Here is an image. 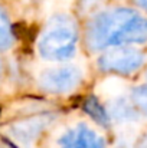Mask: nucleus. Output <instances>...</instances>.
<instances>
[{
    "mask_svg": "<svg viewBox=\"0 0 147 148\" xmlns=\"http://www.w3.org/2000/svg\"><path fill=\"white\" fill-rule=\"evenodd\" d=\"M81 79L82 73L77 66L65 65L43 71L39 76V85L49 94H68L79 85Z\"/></svg>",
    "mask_w": 147,
    "mask_h": 148,
    "instance_id": "20e7f679",
    "label": "nucleus"
},
{
    "mask_svg": "<svg viewBox=\"0 0 147 148\" xmlns=\"http://www.w3.org/2000/svg\"><path fill=\"white\" fill-rule=\"evenodd\" d=\"M59 148H105L101 135L85 124H79L65 131L58 140Z\"/></svg>",
    "mask_w": 147,
    "mask_h": 148,
    "instance_id": "39448f33",
    "label": "nucleus"
},
{
    "mask_svg": "<svg viewBox=\"0 0 147 148\" xmlns=\"http://www.w3.org/2000/svg\"><path fill=\"white\" fill-rule=\"evenodd\" d=\"M91 49L147 42V19L131 9H114L92 17L87 27Z\"/></svg>",
    "mask_w": 147,
    "mask_h": 148,
    "instance_id": "f257e3e1",
    "label": "nucleus"
},
{
    "mask_svg": "<svg viewBox=\"0 0 147 148\" xmlns=\"http://www.w3.org/2000/svg\"><path fill=\"white\" fill-rule=\"evenodd\" d=\"M131 98L134 101V103L147 114V84L134 88L131 92Z\"/></svg>",
    "mask_w": 147,
    "mask_h": 148,
    "instance_id": "9d476101",
    "label": "nucleus"
},
{
    "mask_svg": "<svg viewBox=\"0 0 147 148\" xmlns=\"http://www.w3.org/2000/svg\"><path fill=\"white\" fill-rule=\"evenodd\" d=\"M45 124H46L45 118L43 119L33 118V119L22 121V122L13 125L12 134H13V137H16L22 143H30L41 134V131L45 128Z\"/></svg>",
    "mask_w": 147,
    "mask_h": 148,
    "instance_id": "423d86ee",
    "label": "nucleus"
},
{
    "mask_svg": "<svg viewBox=\"0 0 147 148\" xmlns=\"http://www.w3.org/2000/svg\"><path fill=\"white\" fill-rule=\"evenodd\" d=\"M144 60L146 58L140 50L131 48H112L99 56L98 66L104 72L127 75L139 71L144 65Z\"/></svg>",
    "mask_w": 147,
    "mask_h": 148,
    "instance_id": "7ed1b4c3",
    "label": "nucleus"
},
{
    "mask_svg": "<svg viewBox=\"0 0 147 148\" xmlns=\"http://www.w3.org/2000/svg\"><path fill=\"white\" fill-rule=\"evenodd\" d=\"M108 115L110 118H114L118 122H128L136 119V109L126 99L120 98L112 101V106Z\"/></svg>",
    "mask_w": 147,
    "mask_h": 148,
    "instance_id": "0eeeda50",
    "label": "nucleus"
},
{
    "mask_svg": "<svg viewBox=\"0 0 147 148\" xmlns=\"http://www.w3.org/2000/svg\"><path fill=\"white\" fill-rule=\"evenodd\" d=\"M84 108H85V111L88 112V115H90L94 121H97L99 125L108 127V124H110V115H108V112L101 106V103L98 102V99L95 98V97H91V98L87 99L85 103H84Z\"/></svg>",
    "mask_w": 147,
    "mask_h": 148,
    "instance_id": "6e6552de",
    "label": "nucleus"
},
{
    "mask_svg": "<svg viewBox=\"0 0 147 148\" xmlns=\"http://www.w3.org/2000/svg\"><path fill=\"white\" fill-rule=\"evenodd\" d=\"M139 148H147V134L144 135V138L141 140V143H140V145H139Z\"/></svg>",
    "mask_w": 147,
    "mask_h": 148,
    "instance_id": "9b49d317",
    "label": "nucleus"
},
{
    "mask_svg": "<svg viewBox=\"0 0 147 148\" xmlns=\"http://www.w3.org/2000/svg\"><path fill=\"white\" fill-rule=\"evenodd\" d=\"M77 29L68 16H55L43 32L38 49L49 60H65L74 56L77 49Z\"/></svg>",
    "mask_w": 147,
    "mask_h": 148,
    "instance_id": "f03ea898",
    "label": "nucleus"
},
{
    "mask_svg": "<svg viewBox=\"0 0 147 148\" xmlns=\"http://www.w3.org/2000/svg\"><path fill=\"white\" fill-rule=\"evenodd\" d=\"M12 29L10 23L4 14V12L0 9V48H7L12 43Z\"/></svg>",
    "mask_w": 147,
    "mask_h": 148,
    "instance_id": "1a4fd4ad",
    "label": "nucleus"
},
{
    "mask_svg": "<svg viewBox=\"0 0 147 148\" xmlns=\"http://www.w3.org/2000/svg\"><path fill=\"white\" fill-rule=\"evenodd\" d=\"M137 3H139V6H141L147 12V0H137Z\"/></svg>",
    "mask_w": 147,
    "mask_h": 148,
    "instance_id": "f8f14e48",
    "label": "nucleus"
}]
</instances>
